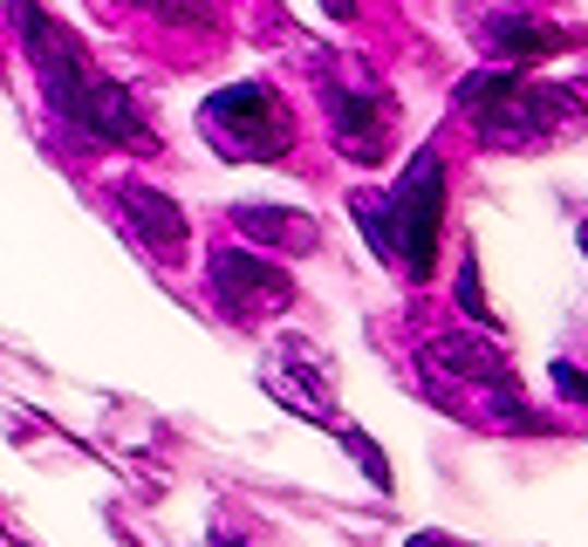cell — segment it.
<instances>
[{
    "label": "cell",
    "mask_w": 588,
    "mask_h": 547,
    "mask_svg": "<svg viewBox=\"0 0 588 547\" xmlns=\"http://www.w3.org/2000/svg\"><path fill=\"white\" fill-rule=\"evenodd\" d=\"M493 48H500V69L506 62H520V69H533V62H548V56H561V35L554 28H541V21H500L493 28Z\"/></svg>",
    "instance_id": "obj_11"
},
{
    "label": "cell",
    "mask_w": 588,
    "mask_h": 547,
    "mask_svg": "<svg viewBox=\"0 0 588 547\" xmlns=\"http://www.w3.org/2000/svg\"><path fill=\"white\" fill-rule=\"evenodd\" d=\"M424 370L431 377H472V383H514V362L500 356L493 335H439V343H424Z\"/></svg>",
    "instance_id": "obj_9"
},
{
    "label": "cell",
    "mask_w": 588,
    "mask_h": 547,
    "mask_svg": "<svg viewBox=\"0 0 588 547\" xmlns=\"http://www.w3.org/2000/svg\"><path fill=\"white\" fill-rule=\"evenodd\" d=\"M117 213L131 219V233L158 253V260H171V253H185V213H178V199H165L158 186H117Z\"/></svg>",
    "instance_id": "obj_8"
},
{
    "label": "cell",
    "mask_w": 588,
    "mask_h": 547,
    "mask_svg": "<svg viewBox=\"0 0 588 547\" xmlns=\"http://www.w3.org/2000/svg\"><path fill=\"white\" fill-rule=\"evenodd\" d=\"M458 308H466V316L493 335L500 322H493V308H485V295H479V267H472V253H466V267H458Z\"/></svg>",
    "instance_id": "obj_14"
},
{
    "label": "cell",
    "mask_w": 588,
    "mask_h": 547,
    "mask_svg": "<svg viewBox=\"0 0 588 547\" xmlns=\"http://www.w3.org/2000/svg\"><path fill=\"white\" fill-rule=\"evenodd\" d=\"M144 14H158V21H171V28H213V8L206 0H137Z\"/></svg>",
    "instance_id": "obj_13"
},
{
    "label": "cell",
    "mask_w": 588,
    "mask_h": 547,
    "mask_svg": "<svg viewBox=\"0 0 588 547\" xmlns=\"http://www.w3.org/2000/svg\"><path fill=\"white\" fill-rule=\"evenodd\" d=\"M418 547H431V540H418Z\"/></svg>",
    "instance_id": "obj_18"
},
{
    "label": "cell",
    "mask_w": 588,
    "mask_h": 547,
    "mask_svg": "<svg viewBox=\"0 0 588 547\" xmlns=\"http://www.w3.org/2000/svg\"><path fill=\"white\" fill-rule=\"evenodd\" d=\"M554 390H561V397H568V404L581 397V377H575V362H554Z\"/></svg>",
    "instance_id": "obj_16"
},
{
    "label": "cell",
    "mask_w": 588,
    "mask_h": 547,
    "mask_svg": "<svg viewBox=\"0 0 588 547\" xmlns=\"http://www.w3.org/2000/svg\"><path fill=\"white\" fill-rule=\"evenodd\" d=\"M343 445L356 452V465H363V473H370V479H376L383 492H391V465H383V452L370 445V438H363V431H356V425H343Z\"/></svg>",
    "instance_id": "obj_15"
},
{
    "label": "cell",
    "mask_w": 588,
    "mask_h": 547,
    "mask_svg": "<svg viewBox=\"0 0 588 547\" xmlns=\"http://www.w3.org/2000/svg\"><path fill=\"white\" fill-rule=\"evenodd\" d=\"M349 205H356V219H363V233H370L376 260H391V267H397V240H391V199H383V192H356Z\"/></svg>",
    "instance_id": "obj_12"
},
{
    "label": "cell",
    "mask_w": 588,
    "mask_h": 547,
    "mask_svg": "<svg viewBox=\"0 0 588 547\" xmlns=\"http://www.w3.org/2000/svg\"><path fill=\"white\" fill-rule=\"evenodd\" d=\"M288 362H274L267 370V390L288 411H301V418H336V397H328V356L309 349L301 335H288V349H280Z\"/></svg>",
    "instance_id": "obj_7"
},
{
    "label": "cell",
    "mask_w": 588,
    "mask_h": 547,
    "mask_svg": "<svg viewBox=\"0 0 588 547\" xmlns=\"http://www.w3.org/2000/svg\"><path fill=\"white\" fill-rule=\"evenodd\" d=\"M458 110L479 123V144L527 151V144H541L568 123V96L527 90L514 69H472L466 83H458Z\"/></svg>",
    "instance_id": "obj_1"
},
{
    "label": "cell",
    "mask_w": 588,
    "mask_h": 547,
    "mask_svg": "<svg viewBox=\"0 0 588 547\" xmlns=\"http://www.w3.org/2000/svg\"><path fill=\"white\" fill-rule=\"evenodd\" d=\"M206 288H213V308H219V316H233V322H261V316H274V308L295 301L288 267H274V260L247 253V247H213Z\"/></svg>",
    "instance_id": "obj_4"
},
{
    "label": "cell",
    "mask_w": 588,
    "mask_h": 547,
    "mask_svg": "<svg viewBox=\"0 0 588 547\" xmlns=\"http://www.w3.org/2000/svg\"><path fill=\"white\" fill-rule=\"evenodd\" d=\"M328 123H336V144L349 158L376 165L383 151H391V123H397V103L383 90H328Z\"/></svg>",
    "instance_id": "obj_5"
},
{
    "label": "cell",
    "mask_w": 588,
    "mask_h": 547,
    "mask_svg": "<svg viewBox=\"0 0 588 547\" xmlns=\"http://www.w3.org/2000/svg\"><path fill=\"white\" fill-rule=\"evenodd\" d=\"M199 130H206V144L219 158H280L295 144V117L280 110V96L267 83H233V90L206 96Z\"/></svg>",
    "instance_id": "obj_2"
},
{
    "label": "cell",
    "mask_w": 588,
    "mask_h": 547,
    "mask_svg": "<svg viewBox=\"0 0 588 547\" xmlns=\"http://www.w3.org/2000/svg\"><path fill=\"white\" fill-rule=\"evenodd\" d=\"M391 199V240H397V260L411 267V281H424L431 267H439V226H445V165L424 158L397 178V192H383Z\"/></svg>",
    "instance_id": "obj_3"
},
{
    "label": "cell",
    "mask_w": 588,
    "mask_h": 547,
    "mask_svg": "<svg viewBox=\"0 0 588 547\" xmlns=\"http://www.w3.org/2000/svg\"><path fill=\"white\" fill-rule=\"evenodd\" d=\"M69 123L83 130L89 144H131V151H151V130H144V117H137V96L117 90V83H104V75H89V83H83V96H75Z\"/></svg>",
    "instance_id": "obj_6"
},
{
    "label": "cell",
    "mask_w": 588,
    "mask_h": 547,
    "mask_svg": "<svg viewBox=\"0 0 588 547\" xmlns=\"http://www.w3.org/2000/svg\"><path fill=\"white\" fill-rule=\"evenodd\" d=\"M233 226L247 233V240L261 247H288V253H315V219L295 213V205H233Z\"/></svg>",
    "instance_id": "obj_10"
},
{
    "label": "cell",
    "mask_w": 588,
    "mask_h": 547,
    "mask_svg": "<svg viewBox=\"0 0 588 547\" xmlns=\"http://www.w3.org/2000/svg\"><path fill=\"white\" fill-rule=\"evenodd\" d=\"M322 14L328 21H356V0H322Z\"/></svg>",
    "instance_id": "obj_17"
}]
</instances>
